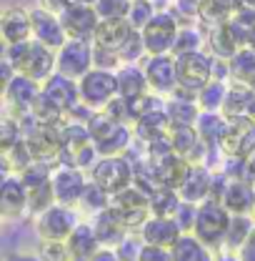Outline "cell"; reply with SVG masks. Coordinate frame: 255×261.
Wrapping results in <instances>:
<instances>
[{
	"mask_svg": "<svg viewBox=\"0 0 255 261\" xmlns=\"http://www.w3.org/2000/svg\"><path fill=\"white\" fill-rule=\"evenodd\" d=\"M78 93H80V103H85L88 108H93V111L105 108V103L110 98L118 96L115 70L90 68L83 78H78Z\"/></svg>",
	"mask_w": 255,
	"mask_h": 261,
	"instance_id": "52a82bcc",
	"label": "cell"
},
{
	"mask_svg": "<svg viewBox=\"0 0 255 261\" xmlns=\"http://www.w3.org/2000/svg\"><path fill=\"white\" fill-rule=\"evenodd\" d=\"M28 214V189L18 173L8 176L0 184V219L3 221H18Z\"/></svg>",
	"mask_w": 255,
	"mask_h": 261,
	"instance_id": "2e32d148",
	"label": "cell"
},
{
	"mask_svg": "<svg viewBox=\"0 0 255 261\" xmlns=\"http://www.w3.org/2000/svg\"><path fill=\"white\" fill-rule=\"evenodd\" d=\"M135 31L128 18H103L98 23L93 43L98 48H108V50H120V45L128 40V35Z\"/></svg>",
	"mask_w": 255,
	"mask_h": 261,
	"instance_id": "83f0119b",
	"label": "cell"
},
{
	"mask_svg": "<svg viewBox=\"0 0 255 261\" xmlns=\"http://www.w3.org/2000/svg\"><path fill=\"white\" fill-rule=\"evenodd\" d=\"M88 221H90V226H93V231H95L100 246L118 249L128 236H130V231L125 228V224L118 219V214H115L110 206H108V208H103V211L95 214V216H90Z\"/></svg>",
	"mask_w": 255,
	"mask_h": 261,
	"instance_id": "603a6c76",
	"label": "cell"
},
{
	"mask_svg": "<svg viewBox=\"0 0 255 261\" xmlns=\"http://www.w3.org/2000/svg\"><path fill=\"white\" fill-rule=\"evenodd\" d=\"M220 153L235 159H250L255 153V121L250 116L230 118L228 130L220 138Z\"/></svg>",
	"mask_w": 255,
	"mask_h": 261,
	"instance_id": "4fadbf2b",
	"label": "cell"
},
{
	"mask_svg": "<svg viewBox=\"0 0 255 261\" xmlns=\"http://www.w3.org/2000/svg\"><path fill=\"white\" fill-rule=\"evenodd\" d=\"M180 194H178V189H170V186H155L153 191H150V214H155V216H173L175 211H178V206H180Z\"/></svg>",
	"mask_w": 255,
	"mask_h": 261,
	"instance_id": "74e56055",
	"label": "cell"
},
{
	"mask_svg": "<svg viewBox=\"0 0 255 261\" xmlns=\"http://www.w3.org/2000/svg\"><path fill=\"white\" fill-rule=\"evenodd\" d=\"M105 116H110L113 121H120V123H130L133 126V103L123 96H115L110 98L105 103V108H100Z\"/></svg>",
	"mask_w": 255,
	"mask_h": 261,
	"instance_id": "ee69618b",
	"label": "cell"
},
{
	"mask_svg": "<svg viewBox=\"0 0 255 261\" xmlns=\"http://www.w3.org/2000/svg\"><path fill=\"white\" fill-rule=\"evenodd\" d=\"M133 0H95V10L103 18H125Z\"/></svg>",
	"mask_w": 255,
	"mask_h": 261,
	"instance_id": "f6af8a7d",
	"label": "cell"
},
{
	"mask_svg": "<svg viewBox=\"0 0 255 261\" xmlns=\"http://www.w3.org/2000/svg\"><path fill=\"white\" fill-rule=\"evenodd\" d=\"M0 40H3V35H0Z\"/></svg>",
	"mask_w": 255,
	"mask_h": 261,
	"instance_id": "03108f58",
	"label": "cell"
},
{
	"mask_svg": "<svg viewBox=\"0 0 255 261\" xmlns=\"http://www.w3.org/2000/svg\"><path fill=\"white\" fill-rule=\"evenodd\" d=\"M15 171H13V166H10V161H8V156L5 153H0V184L8 178V176H13Z\"/></svg>",
	"mask_w": 255,
	"mask_h": 261,
	"instance_id": "6f0895ef",
	"label": "cell"
},
{
	"mask_svg": "<svg viewBox=\"0 0 255 261\" xmlns=\"http://www.w3.org/2000/svg\"><path fill=\"white\" fill-rule=\"evenodd\" d=\"M238 259L240 261H255V226L250 228L248 239L243 241V246L238 249Z\"/></svg>",
	"mask_w": 255,
	"mask_h": 261,
	"instance_id": "db71d44e",
	"label": "cell"
},
{
	"mask_svg": "<svg viewBox=\"0 0 255 261\" xmlns=\"http://www.w3.org/2000/svg\"><path fill=\"white\" fill-rule=\"evenodd\" d=\"M218 201L230 214H253L255 216V184L250 178H228L225 176Z\"/></svg>",
	"mask_w": 255,
	"mask_h": 261,
	"instance_id": "ac0fdd59",
	"label": "cell"
},
{
	"mask_svg": "<svg viewBox=\"0 0 255 261\" xmlns=\"http://www.w3.org/2000/svg\"><path fill=\"white\" fill-rule=\"evenodd\" d=\"M178 31H180L178 15H173L170 10H158V13L148 20V25L140 31L148 56H155V53H170Z\"/></svg>",
	"mask_w": 255,
	"mask_h": 261,
	"instance_id": "9c48e42d",
	"label": "cell"
},
{
	"mask_svg": "<svg viewBox=\"0 0 255 261\" xmlns=\"http://www.w3.org/2000/svg\"><path fill=\"white\" fill-rule=\"evenodd\" d=\"M78 224H80V211L75 206H65L58 201L33 216V228L40 241H65Z\"/></svg>",
	"mask_w": 255,
	"mask_h": 261,
	"instance_id": "5b68a950",
	"label": "cell"
},
{
	"mask_svg": "<svg viewBox=\"0 0 255 261\" xmlns=\"http://www.w3.org/2000/svg\"><path fill=\"white\" fill-rule=\"evenodd\" d=\"M255 226V216L253 214H233L230 216V224H228V233H225L223 249L228 254H238V249L243 246V241L248 239L250 228Z\"/></svg>",
	"mask_w": 255,
	"mask_h": 261,
	"instance_id": "e575fe53",
	"label": "cell"
},
{
	"mask_svg": "<svg viewBox=\"0 0 255 261\" xmlns=\"http://www.w3.org/2000/svg\"><path fill=\"white\" fill-rule=\"evenodd\" d=\"M60 23H63L65 35H68V38L93 40L98 23H100V15H98L95 5H88V3H78V0H73L63 13H60Z\"/></svg>",
	"mask_w": 255,
	"mask_h": 261,
	"instance_id": "5bb4252c",
	"label": "cell"
},
{
	"mask_svg": "<svg viewBox=\"0 0 255 261\" xmlns=\"http://www.w3.org/2000/svg\"><path fill=\"white\" fill-rule=\"evenodd\" d=\"M228 86L230 81H218V78H210L200 91H198V106L200 111H223L225 96H228Z\"/></svg>",
	"mask_w": 255,
	"mask_h": 261,
	"instance_id": "8d00e7d4",
	"label": "cell"
},
{
	"mask_svg": "<svg viewBox=\"0 0 255 261\" xmlns=\"http://www.w3.org/2000/svg\"><path fill=\"white\" fill-rule=\"evenodd\" d=\"M23 138V128H20V121L10 113H3L0 116V153H10L13 146Z\"/></svg>",
	"mask_w": 255,
	"mask_h": 261,
	"instance_id": "ab89813d",
	"label": "cell"
},
{
	"mask_svg": "<svg viewBox=\"0 0 255 261\" xmlns=\"http://www.w3.org/2000/svg\"><path fill=\"white\" fill-rule=\"evenodd\" d=\"M183 228L178 226V221L173 216H155L150 214L145 219V224L138 228V236L143 244H158V246H173L180 239Z\"/></svg>",
	"mask_w": 255,
	"mask_h": 261,
	"instance_id": "7402d4cb",
	"label": "cell"
},
{
	"mask_svg": "<svg viewBox=\"0 0 255 261\" xmlns=\"http://www.w3.org/2000/svg\"><path fill=\"white\" fill-rule=\"evenodd\" d=\"M150 166H153L155 184L170 186V189H178V186L183 184L188 168H190V163L185 161V159H180L178 153H170V156H165V159H160V161H150Z\"/></svg>",
	"mask_w": 255,
	"mask_h": 261,
	"instance_id": "4dcf8cb0",
	"label": "cell"
},
{
	"mask_svg": "<svg viewBox=\"0 0 255 261\" xmlns=\"http://www.w3.org/2000/svg\"><path fill=\"white\" fill-rule=\"evenodd\" d=\"M228 63H230V81H243L250 86L255 83V50L250 45L238 48Z\"/></svg>",
	"mask_w": 255,
	"mask_h": 261,
	"instance_id": "d590c367",
	"label": "cell"
},
{
	"mask_svg": "<svg viewBox=\"0 0 255 261\" xmlns=\"http://www.w3.org/2000/svg\"><path fill=\"white\" fill-rule=\"evenodd\" d=\"M200 48H203V33L198 28H193V25H180L170 53L183 56V53H193V50H200Z\"/></svg>",
	"mask_w": 255,
	"mask_h": 261,
	"instance_id": "60d3db41",
	"label": "cell"
},
{
	"mask_svg": "<svg viewBox=\"0 0 255 261\" xmlns=\"http://www.w3.org/2000/svg\"><path fill=\"white\" fill-rule=\"evenodd\" d=\"M93 68H105V70H118L123 61L118 56V50H108V48H98L93 43Z\"/></svg>",
	"mask_w": 255,
	"mask_h": 261,
	"instance_id": "c3c4849f",
	"label": "cell"
},
{
	"mask_svg": "<svg viewBox=\"0 0 255 261\" xmlns=\"http://www.w3.org/2000/svg\"><path fill=\"white\" fill-rule=\"evenodd\" d=\"M88 133L90 141L95 146V151L100 156H118V153H128L130 146L135 143V133L130 123H120L113 121L110 116H105L103 111H95L88 118Z\"/></svg>",
	"mask_w": 255,
	"mask_h": 261,
	"instance_id": "7a4b0ae2",
	"label": "cell"
},
{
	"mask_svg": "<svg viewBox=\"0 0 255 261\" xmlns=\"http://www.w3.org/2000/svg\"><path fill=\"white\" fill-rule=\"evenodd\" d=\"M78 3H88V5H95V0H78Z\"/></svg>",
	"mask_w": 255,
	"mask_h": 261,
	"instance_id": "e7e4bbea",
	"label": "cell"
},
{
	"mask_svg": "<svg viewBox=\"0 0 255 261\" xmlns=\"http://www.w3.org/2000/svg\"><path fill=\"white\" fill-rule=\"evenodd\" d=\"M38 93H40V83L38 81H33V78L23 75V73H15V78L10 81V86H8V91L3 96L5 111L10 116H15V118L28 116Z\"/></svg>",
	"mask_w": 255,
	"mask_h": 261,
	"instance_id": "9a60e30c",
	"label": "cell"
},
{
	"mask_svg": "<svg viewBox=\"0 0 255 261\" xmlns=\"http://www.w3.org/2000/svg\"><path fill=\"white\" fill-rule=\"evenodd\" d=\"M255 88L250 83H243V81H230L228 86V96L223 103V113L228 118H240V116H248V108H250V100H253Z\"/></svg>",
	"mask_w": 255,
	"mask_h": 261,
	"instance_id": "836d02e7",
	"label": "cell"
},
{
	"mask_svg": "<svg viewBox=\"0 0 255 261\" xmlns=\"http://www.w3.org/2000/svg\"><path fill=\"white\" fill-rule=\"evenodd\" d=\"M5 58L13 63V68L23 75H28L33 81L43 83L55 73V50L38 43L35 38L8 45L5 48Z\"/></svg>",
	"mask_w": 255,
	"mask_h": 261,
	"instance_id": "6da1fadb",
	"label": "cell"
},
{
	"mask_svg": "<svg viewBox=\"0 0 255 261\" xmlns=\"http://www.w3.org/2000/svg\"><path fill=\"white\" fill-rule=\"evenodd\" d=\"M88 178L100 186L105 194H118L135 181V163L128 153L118 156H98V161L88 168Z\"/></svg>",
	"mask_w": 255,
	"mask_h": 261,
	"instance_id": "3957f363",
	"label": "cell"
},
{
	"mask_svg": "<svg viewBox=\"0 0 255 261\" xmlns=\"http://www.w3.org/2000/svg\"><path fill=\"white\" fill-rule=\"evenodd\" d=\"M115 81H118V96L128 98V100H135V98L150 93L145 70L140 63H123L115 70Z\"/></svg>",
	"mask_w": 255,
	"mask_h": 261,
	"instance_id": "4316f807",
	"label": "cell"
},
{
	"mask_svg": "<svg viewBox=\"0 0 255 261\" xmlns=\"http://www.w3.org/2000/svg\"><path fill=\"white\" fill-rule=\"evenodd\" d=\"M38 256H40V261H70L65 241H40L38 244Z\"/></svg>",
	"mask_w": 255,
	"mask_h": 261,
	"instance_id": "7dc6e473",
	"label": "cell"
},
{
	"mask_svg": "<svg viewBox=\"0 0 255 261\" xmlns=\"http://www.w3.org/2000/svg\"><path fill=\"white\" fill-rule=\"evenodd\" d=\"M205 43H208V48H210V56L225 58V61H230V58L235 56V50L240 48V43H238V38H235V33H233L228 20L213 23V28L208 33Z\"/></svg>",
	"mask_w": 255,
	"mask_h": 261,
	"instance_id": "1f68e13d",
	"label": "cell"
},
{
	"mask_svg": "<svg viewBox=\"0 0 255 261\" xmlns=\"http://www.w3.org/2000/svg\"><path fill=\"white\" fill-rule=\"evenodd\" d=\"M213 184H215V168L208 163H190L183 184L178 186V194L183 201L200 203L205 198H213Z\"/></svg>",
	"mask_w": 255,
	"mask_h": 261,
	"instance_id": "e0dca14e",
	"label": "cell"
},
{
	"mask_svg": "<svg viewBox=\"0 0 255 261\" xmlns=\"http://www.w3.org/2000/svg\"><path fill=\"white\" fill-rule=\"evenodd\" d=\"M118 56H120L123 63H143V58L148 56V50H145V43H143L140 31H133L128 35V40L120 45Z\"/></svg>",
	"mask_w": 255,
	"mask_h": 261,
	"instance_id": "7bdbcfd3",
	"label": "cell"
},
{
	"mask_svg": "<svg viewBox=\"0 0 255 261\" xmlns=\"http://www.w3.org/2000/svg\"><path fill=\"white\" fill-rule=\"evenodd\" d=\"M143 70L148 78V86L158 96H170L178 86V65L173 53H155L143 58Z\"/></svg>",
	"mask_w": 255,
	"mask_h": 261,
	"instance_id": "7c38bea8",
	"label": "cell"
},
{
	"mask_svg": "<svg viewBox=\"0 0 255 261\" xmlns=\"http://www.w3.org/2000/svg\"><path fill=\"white\" fill-rule=\"evenodd\" d=\"M30 20H33V38H35L38 43H43V45L58 50L65 40H68L63 23H60V15L45 10L43 5L30 8Z\"/></svg>",
	"mask_w": 255,
	"mask_h": 261,
	"instance_id": "d6986e66",
	"label": "cell"
},
{
	"mask_svg": "<svg viewBox=\"0 0 255 261\" xmlns=\"http://www.w3.org/2000/svg\"><path fill=\"white\" fill-rule=\"evenodd\" d=\"M0 35L5 45H15L33 38L30 10L23 5H10L0 10Z\"/></svg>",
	"mask_w": 255,
	"mask_h": 261,
	"instance_id": "ffe728a7",
	"label": "cell"
},
{
	"mask_svg": "<svg viewBox=\"0 0 255 261\" xmlns=\"http://www.w3.org/2000/svg\"><path fill=\"white\" fill-rule=\"evenodd\" d=\"M140 244H143V241H140V236H138V233H130L125 241L115 249V251H118V256H120V261H135Z\"/></svg>",
	"mask_w": 255,
	"mask_h": 261,
	"instance_id": "816d5d0a",
	"label": "cell"
},
{
	"mask_svg": "<svg viewBox=\"0 0 255 261\" xmlns=\"http://www.w3.org/2000/svg\"><path fill=\"white\" fill-rule=\"evenodd\" d=\"M135 261H173L170 249L168 246H158V244H140Z\"/></svg>",
	"mask_w": 255,
	"mask_h": 261,
	"instance_id": "f907efd6",
	"label": "cell"
},
{
	"mask_svg": "<svg viewBox=\"0 0 255 261\" xmlns=\"http://www.w3.org/2000/svg\"><path fill=\"white\" fill-rule=\"evenodd\" d=\"M65 249H68L70 261H88L100 249V241H98L95 231H93L88 219L85 221L80 219V224L70 231V236L65 239Z\"/></svg>",
	"mask_w": 255,
	"mask_h": 261,
	"instance_id": "d4e9b609",
	"label": "cell"
},
{
	"mask_svg": "<svg viewBox=\"0 0 255 261\" xmlns=\"http://www.w3.org/2000/svg\"><path fill=\"white\" fill-rule=\"evenodd\" d=\"M195 214H198V203H193V201H180V206H178V211L173 214V219L178 221V226L183 228V233L193 231Z\"/></svg>",
	"mask_w": 255,
	"mask_h": 261,
	"instance_id": "681fc988",
	"label": "cell"
},
{
	"mask_svg": "<svg viewBox=\"0 0 255 261\" xmlns=\"http://www.w3.org/2000/svg\"><path fill=\"white\" fill-rule=\"evenodd\" d=\"M110 208L118 214V219L125 224L130 233H138V228L150 216V194L143 186L130 184L128 189L110 196Z\"/></svg>",
	"mask_w": 255,
	"mask_h": 261,
	"instance_id": "8992f818",
	"label": "cell"
},
{
	"mask_svg": "<svg viewBox=\"0 0 255 261\" xmlns=\"http://www.w3.org/2000/svg\"><path fill=\"white\" fill-rule=\"evenodd\" d=\"M133 133H135V141H140V143H148V141H155V138L168 136L170 133V121L165 116V108L140 113L133 121Z\"/></svg>",
	"mask_w": 255,
	"mask_h": 261,
	"instance_id": "f546056e",
	"label": "cell"
},
{
	"mask_svg": "<svg viewBox=\"0 0 255 261\" xmlns=\"http://www.w3.org/2000/svg\"><path fill=\"white\" fill-rule=\"evenodd\" d=\"M248 45L255 50V25H253V31H250V40H248Z\"/></svg>",
	"mask_w": 255,
	"mask_h": 261,
	"instance_id": "be15d7a7",
	"label": "cell"
},
{
	"mask_svg": "<svg viewBox=\"0 0 255 261\" xmlns=\"http://www.w3.org/2000/svg\"><path fill=\"white\" fill-rule=\"evenodd\" d=\"M8 261H40V256L35 254H13V256H8Z\"/></svg>",
	"mask_w": 255,
	"mask_h": 261,
	"instance_id": "680465c9",
	"label": "cell"
},
{
	"mask_svg": "<svg viewBox=\"0 0 255 261\" xmlns=\"http://www.w3.org/2000/svg\"><path fill=\"white\" fill-rule=\"evenodd\" d=\"M93 40L68 38L63 45L55 50V70L68 78L78 81L93 68Z\"/></svg>",
	"mask_w": 255,
	"mask_h": 261,
	"instance_id": "ba28073f",
	"label": "cell"
},
{
	"mask_svg": "<svg viewBox=\"0 0 255 261\" xmlns=\"http://www.w3.org/2000/svg\"><path fill=\"white\" fill-rule=\"evenodd\" d=\"M88 261H120V256H118V251H115V249L100 246V249H98V251Z\"/></svg>",
	"mask_w": 255,
	"mask_h": 261,
	"instance_id": "11a10c76",
	"label": "cell"
},
{
	"mask_svg": "<svg viewBox=\"0 0 255 261\" xmlns=\"http://www.w3.org/2000/svg\"><path fill=\"white\" fill-rule=\"evenodd\" d=\"M168 136H170L173 151L180 159H185L188 163H208L210 148L203 143V138L198 136L195 126H173Z\"/></svg>",
	"mask_w": 255,
	"mask_h": 261,
	"instance_id": "44dd1931",
	"label": "cell"
},
{
	"mask_svg": "<svg viewBox=\"0 0 255 261\" xmlns=\"http://www.w3.org/2000/svg\"><path fill=\"white\" fill-rule=\"evenodd\" d=\"M40 88H43V93L50 98V100H55L60 108H63L65 113H70L78 103H80V93H78V81H73V78H68L63 73H53L48 81H43L40 83Z\"/></svg>",
	"mask_w": 255,
	"mask_h": 261,
	"instance_id": "484cf974",
	"label": "cell"
},
{
	"mask_svg": "<svg viewBox=\"0 0 255 261\" xmlns=\"http://www.w3.org/2000/svg\"><path fill=\"white\" fill-rule=\"evenodd\" d=\"M15 73H18V70L13 68V63H10L5 56H0V100H3V96H5L10 81L15 78Z\"/></svg>",
	"mask_w": 255,
	"mask_h": 261,
	"instance_id": "f5cc1de1",
	"label": "cell"
},
{
	"mask_svg": "<svg viewBox=\"0 0 255 261\" xmlns=\"http://www.w3.org/2000/svg\"><path fill=\"white\" fill-rule=\"evenodd\" d=\"M110 206V194H105L100 186H95L93 181H88V186H85V191L80 196V201H78V211L85 216V219H90V216H95L100 214L103 208H108Z\"/></svg>",
	"mask_w": 255,
	"mask_h": 261,
	"instance_id": "f35d334b",
	"label": "cell"
},
{
	"mask_svg": "<svg viewBox=\"0 0 255 261\" xmlns=\"http://www.w3.org/2000/svg\"><path fill=\"white\" fill-rule=\"evenodd\" d=\"M230 211L225 208L218 198H205L198 203V214H195V224L193 231L200 241H205L210 249L220 251L228 233V224H230Z\"/></svg>",
	"mask_w": 255,
	"mask_h": 261,
	"instance_id": "277c9868",
	"label": "cell"
},
{
	"mask_svg": "<svg viewBox=\"0 0 255 261\" xmlns=\"http://www.w3.org/2000/svg\"><path fill=\"white\" fill-rule=\"evenodd\" d=\"M248 116L255 121V93H253V100H250V108H248Z\"/></svg>",
	"mask_w": 255,
	"mask_h": 261,
	"instance_id": "6125c7cd",
	"label": "cell"
},
{
	"mask_svg": "<svg viewBox=\"0 0 255 261\" xmlns=\"http://www.w3.org/2000/svg\"><path fill=\"white\" fill-rule=\"evenodd\" d=\"M175 65H178V86L195 93L213 78V56L203 48L175 56Z\"/></svg>",
	"mask_w": 255,
	"mask_h": 261,
	"instance_id": "30bf717a",
	"label": "cell"
},
{
	"mask_svg": "<svg viewBox=\"0 0 255 261\" xmlns=\"http://www.w3.org/2000/svg\"><path fill=\"white\" fill-rule=\"evenodd\" d=\"M170 256L173 261H215L218 251L188 231V233H180V239L170 246Z\"/></svg>",
	"mask_w": 255,
	"mask_h": 261,
	"instance_id": "f1b7e54d",
	"label": "cell"
},
{
	"mask_svg": "<svg viewBox=\"0 0 255 261\" xmlns=\"http://www.w3.org/2000/svg\"><path fill=\"white\" fill-rule=\"evenodd\" d=\"M70 3H73V0H40V5H43L45 10L55 13V15H60V13H63Z\"/></svg>",
	"mask_w": 255,
	"mask_h": 261,
	"instance_id": "9f6ffc18",
	"label": "cell"
},
{
	"mask_svg": "<svg viewBox=\"0 0 255 261\" xmlns=\"http://www.w3.org/2000/svg\"><path fill=\"white\" fill-rule=\"evenodd\" d=\"M215 261H240L238 259V254H228V251H218V256Z\"/></svg>",
	"mask_w": 255,
	"mask_h": 261,
	"instance_id": "91938a15",
	"label": "cell"
},
{
	"mask_svg": "<svg viewBox=\"0 0 255 261\" xmlns=\"http://www.w3.org/2000/svg\"><path fill=\"white\" fill-rule=\"evenodd\" d=\"M8 161H10V166H13V171L15 173H20L23 168H28L35 159H33L30 148H28V143H25V138H20L15 146H13V151L8 153Z\"/></svg>",
	"mask_w": 255,
	"mask_h": 261,
	"instance_id": "bcb514c9",
	"label": "cell"
},
{
	"mask_svg": "<svg viewBox=\"0 0 255 261\" xmlns=\"http://www.w3.org/2000/svg\"><path fill=\"white\" fill-rule=\"evenodd\" d=\"M155 13H158V8H155L153 0H133L125 18L135 31H143V28L148 25V20H150Z\"/></svg>",
	"mask_w": 255,
	"mask_h": 261,
	"instance_id": "b9f144b4",
	"label": "cell"
},
{
	"mask_svg": "<svg viewBox=\"0 0 255 261\" xmlns=\"http://www.w3.org/2000/svg\"><path fill=\"white\" fill-rule=\"evenodd\" d=\"M165 116L173 126H195L200 116V106L195 98L185 96H165Z\"/></svg>",
	"mask_w": 255,
	"mask_h": 261,
	"instance_id": "d6a6232c",
	"label": "cell"
},
{
	"mask_svg": "<svg viewBox=\"0 0 255 261\" xmlns=\"http://www.w3.org/2000/svg\"><path fill=\"white\" fill-rule=\"evenodd\" d=\"M228 123H230V118L225 116L223 111H200V116L195 121V130L203 138V143L210 148L208 161L220 151V138H223L225 130H228Z\"/></svg>",
	"mask_w": 255,
	"mask_h": 261,
	"instance_id": "cb8c5ba5",
	"label": "cell"
},
{
	"mask_svg": "<svg viewBox=\"0 0 255 261\" xmlns=\"http://www.w3.org/2000/svg\"><path fill=\"white\" fill-rule=\"evenodd\" d=\"M53 191H55V201L65 203V206H78L80 196L88 186V171L80 168V166H73V163H58L53 168Z\"/></svg>",
	"mask_w": 255,
	"mask_h": 261,
	"instance_id": "8fae6325",
	"label": "cell"
},
{
	"mask_svg": "<svg viewBox=\"0 0 255 261\" xmlns=\"http://www.w3.org/2000/svg\"><path fill=\"white\" fill-rule=\"evenodd\" d=\"M248 176H250V181L255 184V153L248 159Z\"/></svg>",
	"mask_w": 255,
	"mask_h": 261,
	"instance_id": "94428289",
	"label": "cell"
},
{
	"mask_svg": "<svg viewBox=\"0 0 255 261\" xmlns=\"http://www.w3.org/2000/svg\"><path fill=\"white\" fill-rule=\"evenodd\" d=\"M0 221H3V219H0Z\"/></svg>",
	"mask_w": 255,
	"mask_h": 261,
	"instance_id": "003e7915",
	"label": "cell"
}]
</instances>
